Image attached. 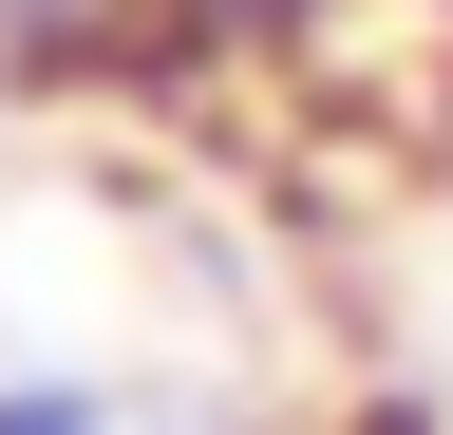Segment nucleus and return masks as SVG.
<instances>
[{
  "instance_id": "nucleus-1",
  "label": "nucleus",
  "mask_w": 453,
  "mask_h": 435,
  "mask_svg": "<svg viewBox=\"0 0 453 435\" xmlns=\"http://www.w3.org/2000/svg\"><path fill=\"white\" fill-rule=\"evenodd\" d=\"M0 435H133L95 378H0Z\"/></svg>"
}]
</instances>
